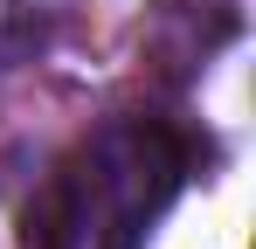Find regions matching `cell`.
I'll return each mask as SVG.
<instances>
[{
  "instance_id": "7a4b0ae2",
  "label": "cell",
  "mask_w": 256,
  "mask_h": 249,
  "mask_svg": "<svg viewBox=\"0 0 256 249\" xmlns=\"http://www.w3.org/2000/svg\"><path fill=\"white\" fill-rule=\"evenodd\" d=\"M236 35H242V7L236 0H152L146 28H138V48L166 76H201Z\"/></svg>"
},
{
  "instance_id": "3957f363",
  "label": "cell",
  "mask_w": 256,
  "mask_h": 249,
  "mask_svg": "<svg viewBox=\"0 0 256 249\" xmlns=\"http://www.w3.org/2000/svg\"><path fill=\"white\" fill-rule=\"evenodd\" d=\"M56 21H62V0H0V70L42 56L56 42Z\"/></svg>"
},
{
  "instance_id": "6da1fadb",
  "label": "cell",
  "mask_w": 256,
  "mask_h": 249,
  "mask_svg": "<svg viewBox=\"0 0 256 249\" xmlns=\"http://www.w3.org/2000/svg\"><path fill=\"white\" fill-rule=\"evenodd\" d=\"M84 222L97 249H138L152 222L194 180V138L166 118H111L97 138L70 152Z\"/></svg>"
}]
</instances>
